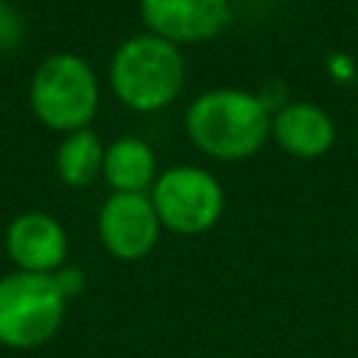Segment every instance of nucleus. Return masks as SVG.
<instances>
[{"label":"nucleus","mask_w":358,"mask_h":358,"mask_svg":"<svg viewBox=\"0 0 358 358\" xmlns=\"http://www.w3.org/2000/svg\"><path fill=\"white\" fill-rule=\"evenodd\" d=\"M185 131L201 154L235 162L266 145L271 137V112L255 92L235 87L207 90L187 106Z\"/></svg>","instance_id":"1"},{"label":"nucleus","mask_w":358,"mask_h":358,"mask_svg":"<svg viewBox=\"0 0 358 358\" xmlns=\"http://www.w3.org/2000/svg\"><path fill=\"white\" fill-rule=\"evenodd\" d=\"M109 84L115 98L134 112H159L171 106L185 84L179 45L157 34L123 39L109 62Z\"/></svg>","instance_id":"2"},{"label":"nucleus","mask_w":358,"mask_h":358,"mask_svg":"<svg viewBox=\"0 0 358 358\" xmlns=\"http://www.w3.org/2000/svg\"><path fill=\"white\" fill-rule=\"evenodd\" d=\"M28 101L42 126L70 134L90 129L101 103V87L90 62L64 50L39 62L28 87Z\"/></svg>","instance_id":"3"},{"label":"nucleus","mask_w":358,"mask_h":358,"mask_svg":"<svg viewBox=\"0 0 358 358\" xmlns=\"http://www.w3.org/2000/svg\"><path fill=\"white\" fill-rule=\"evenodd\" d=\"M67 299L53 274L11 271L0 277V344L36 350L48 344L64 322Z\"/></svg>","instance_id":"4"},{"label":"nucleus","mask_w":358,"mask_h":358,"mask_svg":"<svg viewBox=\"0 0 358 358\" xmlns=\"http://www.w3.org/2000/svg\"><path fill=\"white\" fill-rule=\"evenodd\" d=\"M148 196L159 224L176 235H201L213 229L224 213L221 182L196 165H173L157 173Z\"/></svg>","instance_id":"5"},{"label":"nucleus","mask_w":358,"mask_h":358,"mask_svg":"<svg viewBox=\"0 0 358 358\" xmlns=\"http://www.w3.org/2000/svg\"><path fill=\"white\" fill-rule=\"evenodd\" d=\"M162 224L148 193H112L98 213L103 249L117 260H140L159 241Z\"/></svg>","instance_id":"6"},{"label":"nucleus","mask_w":358,"mask_h":358,"mask_svg":"<svg viewBox=\"0 0 358 358\" xmlns=\"http://www.w3.org/2000/svg\"><path fill=\"white\" fill-rule=\"evenodd\" d=\"M148 34L173 45L218 36L229 22V0H137Z\"/></svg>","instance_id":"7"},{"label":"nucleus","mask_w":358,"mask_h":358,"mask_svg":"<svg viewBox=\"0 0 358 358\" xmlns=\"http://www.w3.org/2000/svg\"><path fill=\"white\" fill-rule=\"evenodd\" d=\"M6 255L17 271L53 274L67 260V232L50 213L25 210L6 229Z\"/></svg>","instance_id":"8"},{"label":"nucleus","mask_w":358,"mask_h":358,"mask_svg":"<svg viewBox=\"0 0 358 358\" xmlns=\"http://www.w3.org/2000/svg\"><path fill=\"white\" fill-rule=\"evenodd\" d=\"M271 137L285 154L299 159H316L333 148L336 123L316 103L288 101L271 115Z\"/></svg>","instance_id":"9"},{"label":"nucleus","mask_w":358,"mask_h":358,"mask_svg":"<svg viewBox=\"0 0 358 358\" xmlns=\"http://www.w3.org/2000/svg\"><path fill=\"white\" fill-rule=\"evenodd\" d=\"M101 176L115 193H145L157 182V154L140 137H120L106 145Z\"/></svg>","instance_id":"10"},{"label":"nucleus","mask_w":358,"mask_h":358,"mask_svg":"<svg viewBox=\"0 0 358 358\" xmlns=\"http://www.w3.org/2000/svg\"><path fill=\"white\" fill-rule=\"evenodd\" d=\"M106 145L92 129H78L62 137L56 148V173L67 187H87L101 176Z\"/></svg>","instance_id":"11"},{"label":"nucleus","mask_w":358,"mask_h":358,"mask_svg":"<svg viewBox=\"0 0 358 358\" xmlns=\"http://www.w3.org/2000/svg\"><path fill=\"white\" fill-rule=\"evenodd\" d=\"M22 31H25V25H22L20 11L11 3L0 0V53L14 50L22 42Z\"/></svg>","instance_id":"12"},{"label":"nucleus","mask_w":358,"mask_h":358,"mask_svg":"<svg viewBox=\"0 0 358 358\" xmlns=\"http://www.w3.org/2000/svg\"><path fill=\"white\" fill-rule=\"evenodd\" d=\"M53 280H56V285H59V291H62L64 299H73L76 294L84 291V274H81V268H76V266H62V268H56V271H53Z\"/></svg>","instance_id":"13"},{"label":"nucleus","mask_w":358,"mask_h":358,"mask_svg":"<svg viewBox=\"0 0 358 358\" xmlns=\"http://www.w3.org/2000/svg\"><path fill=\"white\" fill-rule=\"evenodd\" d=\"M243 3H263V0H243Z\"/></svg>","instance_id":"14"}]
</instances>
